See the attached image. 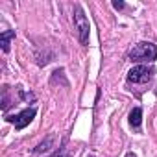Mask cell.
Listing matches in <instances>:
<instances>
[{
  "instance_id": "obj_1",
  "label": "cell",
  "mask_w": 157,
  "mask_h": 157,
  "mask_svg": "<svg viewBox=\"0 0 157 157\" xmlns=\"http://www.w3.org/2000/svg\"><path fill=\"white\" fill-rule=\"evenodd\" d=\"M157 59V44L153 43H137L129 50V61L133 63H151Z\"/></svg>"
},
{
  "instance_id": "obj_3",
  "label": "cell",
  "mask_w": 157,
  "mask_h": 157,
  "mask_svg": "<svg viewBox=\"0 0 157 157\" xmlns=\"http://www.w3.org/2000/svg\"><path fill=\"white\" fill-rule=\"evenodd\" d=\"M153 76V68L146 67V65H137L128 72V82L129 83H146L151 80Z\"/></svg>"
},
{
  "instance_id": "obj_4",
  "label": "cell",
  "mask_w": 157,
  "mask_h": 157,
  "mask_svg": "<svg viewBox=\"0 0 157 157\" xmlns=\"http://www.w3.org/2000/svg\"><path fill=\"white\" fill-rule=\"evenodd\" d=\"M35 115H37V109L35 107H28V109H24V111H21L19 115H15V117H10L8 120L15 126V129H24L33 118H35Z\"/></svg>"
},
{
  "instance_id": "obj_2",
  "label": "cell",
  "mask_w": 157,
  "mask_h": 157,
  "mask_svg": "<svg viewBox=\"0 0 157 157\" xmlns=\"http://www.w3.org/2000/svg\"><path fill=\"white\" fill-rule=\"evenodd\" d=\"M74 26L78 30V39H80V43L87 44L89 43V30H91V26H89V19L85 17L83 10L80 6L74 8Z\"/></svg>"
},
{
  "instance_id": "obj_10",
  "label": "cell",
  "mask_w": 157,
  "mask_h": 157,
  "mask_svg": "<svg viewBox=\"0 0 157 157\" xmlns=\"http://www.w3.org/2000/svg\"><path fill=\"white\" fill-rule=\"evenodd\" d=\"M126 157H135V153H133V151H128V153H126Z\"/></svg>"
},
{
  "instance_id": "obj_5",
  "label": "cell",
  "mask_w": 157,
  "mask_h": 157,
  "mask_svg": "<svg viewBox=\"0 0 157 157\" xmlns=\"http://www.w3.org/2000/svg\"><path fill=\"white\" fill-rule=\"evenodd\" d=\"M140 124H142V109H140V107H135V109L129 113V126L135 128V129H139Z\"/></svg>"
},
{
  "instance_id": "obj_7",
  "label": "cell",
  "mask_w": 157,
  "mask_h": 157,
  "mask_svg": "<svg viewBox=\"0 0 157 157\" xmlns=\"http://www.w3.org/2000/svg\"><path fill=\"white\" fill-rule=\"evenodd\" d=\"M52 144H54V135L46 137V140H43V142H41V144H39V146L33 150V151H35V153H43V151H48V150L52 148Z\"/></svg>"
},
{
  "instance_id": "obj_8",
  "label": "cell",
  "mask_w": 157,
  "mask_h": 157,
  "mask_svg": "<svg viewBox=\"0 0 157 157\" xmlns=\"http://www.w3.org/2000/svg\"><path fill=\"white\" fill-rule=\"evenodd\" d=\"M52 157H70V155L67 153V150H65V148H59V150H57Z\"/></svg>"
},
{
  "instance_id": "obj_6",
  "label": "cell",
  "mask_w": 157,
  "mask_h": 157,
  "mask_svg": "<svg viewBox=\"0 0 157 157\" xmlns=\"http://www.w3.org/2000/svg\"><path fill=\"white\" fill-rule=\"evenodd\" d=\"M13 37H15V32H13V30L2 32V35H0V44H2V50H4V52H10V43H11Z\"/></svg>"
},
{
  "instance_id": "obj_9",
  "label": "cell",
  "mask_w": 157,
  "mask_h": 157,
  "mask_svg": "<svg viewBox=\"0 0 157 157\" xmlns=\"http://www.w3.org/2000/svg\"><path fill=\"white\" fill-rule=\"evenodd\" d=\"M124 6H126L124 2H113V8L115 10H124Z\"/></svg>"
}]
</instances>
